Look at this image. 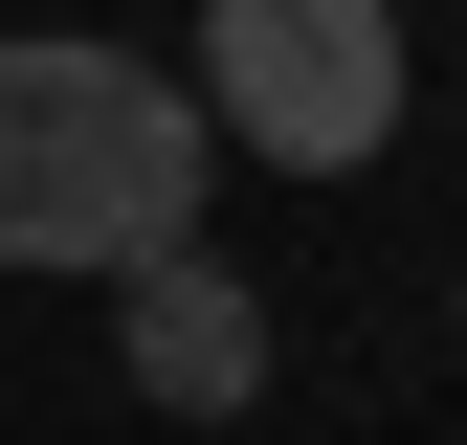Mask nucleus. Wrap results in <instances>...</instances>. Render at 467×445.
Returning a JSON list of instances; mask_svg holds the SVG:
<instances>
[{
  "instance_id": "1",
  "label": "nucleus",
  "mask_w": 467,
  "mask_h": 445,
  "mask_svg": "<svg viewBox=\"0 0 467 445\" xmlns=\"http://www.w3.org/2000/svg\"><path fill=\"white\" fill-rule=\"evenodd\" d=\"M201 201H223V134H201L179 67H134V45H89V23L0 45V267L111 290V267L201 245Z\"/></svg>"
},
{
  "instance_id": "2",
  "label": "nucleus",
  "mask_w": 467,
  "mask_h": 445,
  "mask_svg": "<svg viewBox=\"0 0 467 445\" xmlns=\"http://www.w3.org/2000/svg\"><path fill=\"white\" fill-rule=\"evenodd\" d=\"M201 134H245L267 179H379L400 156V0H201Z\"/></svg>"
},
{
  "instance_id": "3",
  "label": "nucleus",
  "mask_w": 467,
  "mask_h": 445,
  "mask_svg": "<svg viewBox=\"0 0 467 445\" xmlns=\"http://www.w3.org/2000/svg\"><path fill=\"white\" fill-rule=\"evenodd\" d=\"M111 357H134L156 423H245L267 401V290L223 245H156V267H111Z\"/></svg>"
}]
</instances>
